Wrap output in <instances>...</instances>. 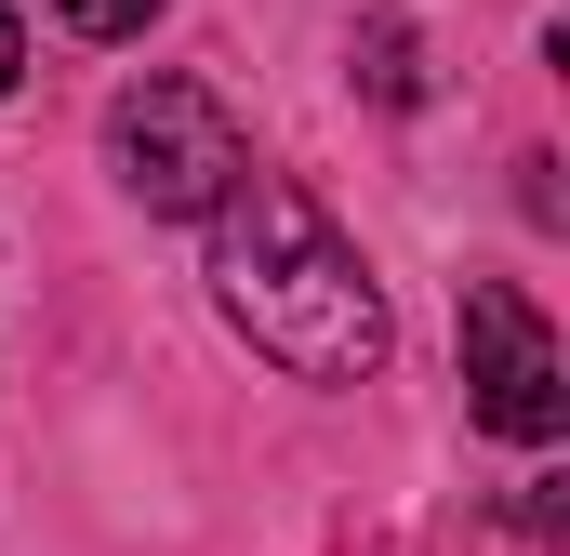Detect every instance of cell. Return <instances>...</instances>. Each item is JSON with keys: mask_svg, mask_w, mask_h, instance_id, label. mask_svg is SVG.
<instances>
[{"mask_svg": "<svg viewBox=\"0 0 570 556\" xmlns=\"http://www.w3.org/2000/svg\"><path fill=\"white\" fill-rule=\"evenodd\" d=\"M107 159H120V186H134L146 212H226V186L253 172V133L226 120V93L213 80H134L120 107H107Z\"/></svg>", "mask_w": 570, "mask_h": 556, "instance_id": "cell-2", "label": "cell"}, {"mask_svg": "<svg viewBox=\"0 0 570 556\" xmlns=\"http://www.w3.org/2000/svg\"><path fill=\"white\" fill-rule=\"evenodd\" d=\"M358 67H372V93H385V107H425V40H412L399 13H385V27H358Z\"/></svg>", "mask_w": 570, "mask_h": 556, "instance_id": "cell-4", "label": "cell"}, {"mask_svg": "<svg viewBox=\"0 0 570 556\" xmlns=\"http://www.w3.org/2000/svg\"><path fill=\"white\" fill-rule=\"evenodd\" d=\"M53 13H67L80 40H134V27H146V13H159V0H53Z\"/></svg>", "mask_w": 570, "mask_h": 556, "instance_id": "cell-5", "label": "cell"}, {"mask_svg": "<svg viewBox=\"0 0 570 556\" xmlns=\"http://www.w3.org/2000/svg\"><path fill=\"white\" fill-rule=\"evenodd\" d=\"M213 305L253 358H279L292 385H372L399 318H385V278L358 266V239L292 186V172H239L226 212H213Z\"/></svg>", "mask_w": 570, "mask_h": 556, "instance_id": "cell-1", "label": "cell"}, {"mask_svg": "<svg viewBox=\"0 0 570 556\" xmlns=\"http://www.w3.org/2000/svg\"><path fill=\"white\" fill-rule=\"evenodd\" d=\"M464 385H478V424L544 450L570 424V371H558V331L531 318L518 278H464Z\"/></svg>", "mask_w": 570, "mask_h": 556, "instance_id": "cell-3", "label": "cell"}, {"mask_svg": "<svg viewBox=\"0 0 570 556\" xmlns=\"http://www.w3.org/2000/svg\"><path fill=\"white\" fill-rule=\"evenodd\" d=\"M13 67H27V27H13V13H0V93H13Z\"/></svg>", "mask_w": 570, "mask_h": 556, "instance_id": "cell-6", "label": "cell"}]
</instances>
